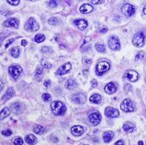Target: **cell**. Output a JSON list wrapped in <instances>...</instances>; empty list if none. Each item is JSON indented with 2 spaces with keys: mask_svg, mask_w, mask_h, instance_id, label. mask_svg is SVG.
<instances>
[{
  "mask_svg": "<svg viewBox=\"0 0 146 145\" xmlns=\"http://www.w3.org/2000/svg\"><path fill=\"white\" fill-rule=\"evenodd\" d=\"M10 108L12 109V111L15 114H19L22 111V105L21 103L16 102V103H13L11 106H10Z\"/></svg>",
  "mask_w": 146,
  "mask_h": 145,
  "instance_id": "obj_18",
  "label": "cell"
},
{
  "mask_svg": "<svg viewBox=\"0 0 146 145\" xmlns=\"http://www.w3.org/2000/svg\"><path fill=\"white\" fill-rule=\"evenodd\" d=\"M74 24H75V26L77 27L78 29H80V30L85 29L86 27H88V22H87V21L86 20H83V19L75 21Z\"/></svg>",
  "mask_w": 146,
  "mask_h": 145,
  "instance_id": "obj_15",
  "label": "cell"
},
{
  "mask_svg": "<svg viewBox=\"0 0 146 145\" xmlns=\"http://www.w3.org/2000/svg\"><path fill=\"white\" fill-rule=\"evenodd\" d=\"M120 108L122 109L124 112L130 113V112H133L135 110V106L131 100L126 99V100H125V101H123L122 103H121Z\"/></svg>",
  "mask_w": 146,
  "mask_h": 145,
  "instance_id": "obj_3",
  "label": "cell"
},
{
  "mask_svg": "<svg viewBox=\"0 0 146 145\" xmlns=\"http://www.w3.org/2000/svg\"><path fill=\"white\" fill-rule=\"evenodd\" d=\"M14 95H15V91H14V89L12 88H9L7 92L5 93V95L3 96V101H6V100L10 99Z\"/></svg>",
  "mask_w": 146,
  "mask_h": 145,
  "instance_id": "obj_21",
  "label": "cell"
},
{
  "mask_svg": "<svg viewBox=\"0 0 146 145\" xmlns=\"http://www.w3.org/2000/svg\"><path fill=\"white\" fill-rule=\"evenodd\" d=\"M108 45L109 47L113 50H119L120 48V40L116 36H111L109 38L108 40Z\"/></svg>",
  "mask_w": 146,
  "mask_h": 145,
  "instance_id": "obj_7",
  "label": "cell"
},
{
  "mask_svg": "<svg viewBox=\"0 0 146 145\" xmlns=\"http://www.w3.org/2000/svg\"><path fill=\"white\" fill-rule=\"evenodd\" d=\"M125 77H126L128 80L131 82H136L138 80V74L137 71H128L126 74H125Z\"/></svg>",
  "mask_w": 146,
  "mask_h": 145,
  "instance_id": "obj_12",
  "label": "cell"
},
{
  "mask_svg": "<svg viewBox=\"0 0 146 145\" xmlns=\"http://www.w3.org/2000/svg\"><path fill=\"white\" fill-rule=\"evenodd\" d=\"M102 1H101V0H93V1H91V3H93V4H99V3H102Z\"/></svg>",
  "mask_w": 146,
  "mask_h": 145,
  "instance_id": "obj_41",
  "label": "cell"
},
{
  "mask_svg": "<svg viewBox=\"0 0 146 145\" xmlns=\"http://www.w3.org/2000/svg\"><path fill=\"white\" fill-rule=\"evenodd\" d=\"M12 143L15 145H22L23 141H22V138H21V137H15V138L12 140Z\"/></svg>",
  "mask_w": 146,
  "mask_h": 145,
  "instance_id": "obj_30",
  "label": "cell"
},
{
  "mask_svg": "<svg viewBox=\"0 0 146 145\" xmlns=\"http://www.w3.org/2000/svg\"><path fill=\"white\" fill-rule=\"evenodd\" d=\"M83 145H86V144H83Z\"/></svg>",
  "mask_w": 146,
  "mask_h": 145,
  "instance_id": "obj_52",
  "label": "cell"
},
{
  "mask_svg": "<svg viewBox=\"0 0 146 145\" xmlns=\"http://www.w3.org/2000/svg\"><path fill=\"white\" fill-rule=\"evenodd\" d=\"M25 141H26V143L29 144H34L36 143V137L33 135H29L26 137Z\"/></svg>",
  "mask_w": 146,
  "mask_h": 145,
  "instance_id": "obj_25",
  "label": "cell"
},
{
  "mask_svg": "<svg viewBox=\"0 0 146 145\" xmlns=\"http://www.w3.org/2000/svg\"><path fill=\"white\" fill-rule=\"evenodd\" d=\"M100 32L101 33H107V27H102V29H100Z\"/></svg>",
  "mask_w": 146,
  "mask_h": 145,
  "instance_id": "obj_46",
  "label": "cell"
},
{
  "mask_svg": "<svg viewBox=\"0 0 146 145\" xmlns=\"http://www.w3.org/2000/svg\"><path fill=\"white\" fill-rule=\"evenodd\" d=\"M48 5L51 6V7H55L57 6V2L56 1H50L48 3Z\"/></svg>",
  "mask_w": 146,
  "mask_h": 145,
  "instance_id": "obj_39",
  "label": "cell"
},
{
  "mask_svg": "<svg viewBox=\"0 0 146 145\" xmlns=\"http://www.w3.org/2000/svg\"><path fill=\"white\" fill-rule=\"evenodd\" d=\"M122 13L126 16H131L134 15L135 13V8L133 5L130 4V3H126L122 7Z\"/></svg>",
  "mask_w": 146,
  "mask_h": 145,
  "instance_id": "obj_8",
  "label": "cell"
},
{
  "mask_svg": "<svg viewBox=\"0 0 146 145\" xmlns=\"http://www.w3.org/2000/svg\"><path fill=\"white\" fill-rule=\"evenodd\" d=\"M89 101L91 102H93V103H95V104H98V103H100L101 101H102V97H101L100 95L95 94L89 98Z\"/></svg>",
  "mask_w": 146,
  "mask_h": 145,
  "instance_id": "obj_23",
  "label": "cell"
},
{
  "mask_svg": "<svg viewBox=\"0 0 146 145\" xmlns=\"http://www.w3.org/2000/svg\"><path fill=\"white\" fill-rule=\"evenodd\" d=\"M42 73H43L42 68H41V67H38L36 71H35V77L38 79V80H40V78L41 77V75H42Z\"/></svg>",
  "mask_w": 146,
  "mask_h": 145,
  "instance_id": "obj_31",
  "label": "cell"
},
{
  "mask_svg": "<svg viewBox=\"0 0 146 145\" xmlns=\"http://www.w3.org/2000/svg\"><path fill=\"white\" fill-rule=\"evenodd\" d=\"M92 87L93 88H96L97 87V82L95 80H92Z\"/></svg>",
  "mask_w": 146,
  "mask_h": 145,
  "instance_id": "obj_44",
  "label": "cell"
},
{
  "mask_svg": "<svg viewBox=\"0 0 146 145\" xmlns=\"http://www.w3.org/2000/svg\"><path fill=\"white\" fill-rule=\"evenodd\" d=\"M39 24L34 18H29L25 24V29L30 31H36L39 29Z\"/></svg>",
  "mask_w": 146,
  "mask_h": 145,
  "instance_id": "obj_6",
  "label": "cell"
},
{
  "mask_svg": "<svg viewBox=\"0 0 146 145\" xmlns=\"http://www.w3.org/2000/svg\"><path fill=\"white\" fill-rule=\"evenodd\" d=\"M50 48L49 47H47V46H44L42 49H41V51L44 52V53H47V52H50Z\"/></svg>",
  "mask_w": 146,
  "mask_h": 145,
  "instance_id": "obj_43",
  "label": "cell"
},
{
  "mask_svg": "<svg viewBox=\"0 0 146 145\" xmlns=\"http://www.w3.org/2000/svg\"><path fill=\"white\" fill-rule=\"evenodd\" d=\"M145 81H146V77H145Z\"/></svg>",
  "mask_w": 146,
  "mask_h": 145,
  "instance_id": "obj_51",
  "label": "cell"
},
{
  "mask_svg": "<svg viewBox=\"0 0 146 145\" xmlns=\"http://www.w3.org/2000/svg\"><path fill=\"white\" fill-rule=\"evenodd\" d=\"M10 113V109L8 107L3 108L1 111V113H0V119H3L4 118H6L7 116H9Z\"/></svg>",
  "mask_w": 146,
  "mask_h": 145,
  "instance_id": "obj_26",
  "label": "cell"
},
{
  "mask_svg": "<svg viewBox=\"0 0 146 145\" xmlns=\"http://www.w3.org/2000/svg\"><path fill=\"white\" fill-rule=\"evenodd\" d=\"M48 22H49L50 24H52V25H56V24L58 23V19L55 18V17H53V18L49 19Z\"/></svg>",
  "mask_w": 146,
  "mask_h": 145,
  "instance_id": "obj_36",
  "label": "cell"
},
{
  "mask_svg": "<svg viewBox=\"0 0 146 145\" xmlns=\"http://www.w3.org/2000/svg\"><path fill=\"white\" fill-rule=\"evenodd\" d=\"M95 49L98 52H100V53H104L105 52V46H104V45H102V44H96Z\"/></svg>",
  "mask_w": 146,
  "mask_h": 145,
  "instance_id": "obj_32",
  "label": "cell"
},
{
  "mask_svg": "<svg viewBox=\"0 0 146 145\" xmlns=\"http://www.w3.org/2000/svg\"><path fill=\"white\" fill-rule=\"evenodd\" d=\"M22 69L21 68V66H19V65L10 66L9 68V73L14 79L18 78V77H20V75L22 74Z\"/></svg>",
  "mask_w": 146,
  "mask_h": 145,
  "instance_id": "obj_5",
  "label": "cell"
},
{
  "mask_svg": "<svg viewBox=\"0 0 146 145\" xmlns=\"http://www.w3.org/2000/svg\"><path fill=\"white\" fill-rule=\"evenodd\" d=\"M144 13L146 15V5L144 6Z\"/></svg>",
  "mask_w": 146,
  "mask_h": 145,
  "instance_id": "obj_49",
  "label": "cell"
},
{
  "mask_svg": "<svg viewBox=\"0 0 146 145\" xmlns=\"http://www.w3.org/2000/svg\"><path fill=\"white\" fill-rule=\"evenodd\" d=\"M144 52H139V53H138L137 56H136V60H142L144 59Z\"/></svg>",
  "mask_w": 146,
  "mask_h": 145,
  "instance_id": "obj_34",
  "label": "cell"
},
{
  "mask_svg": "<svg viewBox=\"0 0 146 145\" xmlns=\"http://www.w3.org/2000/svg\"><path fill=\"white\" fill-rule=\"evenodd\" d=\"M72 101H73V102L76 103V104H83V103H85V101H86V96L84 94L78 93V94L73 95Z\"/></svg>",
  "mask_w": 146,
  "mask_h": 145,
  "instance_id": "obj_10",
  "label": "cell"
},
{
  "mask_svg": "<svg viewBox=\"0 0 146 145\" xmlns=\"http://www.w3.org/2000/svg\"><path fill=\"white\" fill-rule=\"evenodd\" d=\"M71 133L73 134L74 136H81L82 134L83 133V130H84V129H83V126H80V125H75L71 127Z\"/></svg>",
  "mask_w": 146,
  "mask_h": 145,
  "instance_id": "obj_16",
  "label": "cell"
},
{
  "mask_svg": "<svg viewBox=\"0 0 146 145\" xmlns=\"http://www.w3.org/2000/svg\"><path fill=\"white\" fill-rule=\"evenodd\" d=\"M117 90V86L115 82H110V83L107 84L105 87V91L107 94H113Z\"/></svg>",
  "mask_w": 146,
  "mask_h": 145,
  "instance_id": "obj_17",
  "label": "cell"
},
{
  "mask_svg": "<svg viewBox=\"0 0 146 145\" xmlns=\"http://www.w3.org/2000/svg\"><path fill=\"white\" fill-rule=\"evenodd\" d=\"M105 113L107 117H109V118H116V117L119 116V111H118L117 109L113 108V107H108L106 108V111H105Z\"/></svg>",
  "mask_w": 146,
  "mask_h": 145,
  "instance_id": "obj_13",
  "label": "cell"
},
{
  "mask_svg": "<svg viewBox=\"0 0 146 145\" xmlns=\"http://www.w3.org/2000/svg\"><path fill=\"white\" fill-rule=\"evenodd\" d=\"M22 46H26V45H27V41L25 40H22Z\"/></svg>",
  "mask_w": 146,
  "mask_h": 145,
  "instance_id": "obj_47",
  "label": "cell"
},
{
  "mask_svg": "<svg viewBox=\"0 0 146 145\" xmlns=\"http://www.w3.org/2000/svg\"><path fill=\"white\" fill-rule=\"evenodd\" d=\"M34 40H35V42L37 43H40L45 40V36L43 34H37V35H35V37H34Z\"/></svg>",
  "mask_w": 146,
  "mask_h": 145,
  "instance_id": "obj_29",
  "label": "cell"
},
{
  "mask_svg": "<svg viewBox=\"0 0 146 145\" xmlns=\"http://www.w3.org/2000/svg\"><path fill=\"white\" fill-rule=\"evenodd\" d=\"M20 54V49L18 47H14L11 50V55L14 58H18Z\"/></svg>",
  "mask_w": 146,
  "mask_h": 145,
  "instance_id": "obj_28",
  "label": "cell"
},
{
  "mask_svg": "<svg viewBox=\"0 0 146 145\" xmlns=\"http://www.w3.org/2000/svg\"><path fill=\"white\" fill-rule=\"evenodd\" d=\"M145 33H144L143 31L138 32L136 34L133 39V43L134 46H136L138 47H141L144 45V40H145Z\"/></svg>",
  "mask_w": 146,
  "mask_h": 145,
  "instance_id": "obj_2",
  "label": "cell"
},
{
  "mask_svg": "<svg viewBox=\"0 0 146 145\" xmlns=\"http://www.w3.org/2000/svg\"><path fill=\"white\" fill-rule=\"evenodd\" d=\"M138 145H144V143H143V142H142V141H140V142L138 143Z\"/></svg>",
  "mask_w": 146,
  "mask_h": 145,
  "instance_id": "obj_50",
  "label": "cell"
},
{
  "mask_svg": "<svg viewBox=\"0 0 146 145\" xmlns=\"http://www.w3.org/2000/svg\"><path fill=\"white\" fill-rule=\"evenodd\" d=\"M65 87L68 89H73L76 87V83L74 80H72V79H70V80H68L66 82V84H65Z\"/></svg>",
  "mask_w": 146,
  "mask_h": 145,
  "instance_id": "obj_24",
  "label": "cell"
},
{
  "mask_svg": "<svg viewBox=\"0 0 146 145\" xmlns=\"http://www.w3.org/2000/svg\"><path fill=\"white\" fill-rule=\"evenodd\" d=\"M71 68V64L70 63H65L64 65H62L61 67L58 68V70L57 71V75L62 76V75L66 74L70 71Z\"/></svg>",
  "mask_w": 146,
  "mask_h": 145,
  "instance_id": "obj_11",
  "label": "cell"
},
{
  "mask_svg": "<svg viewBox=\"0 0 146 145\" xmlns=\"http://www.w3.org/2000/svg\"><path fill=\"white\" fill-rule=\"evenodd\" d=\"M114 145H125V143L122 140H120V141H118V142H116Z\"/></svg>",
  "mask_w": 146,
  "mask_h": 145,
  "instance_id": "obj_45",
  "label": "cell"
},
{
  "mask_svg": "<svg viewBox=\"0 0 146 145\" xmlns=\"http://www.w3.org/2000/svg\"><path fill=\"white\" fill-rule=\"evenodd\" d=\"M113 133L112 132H107L103 135V140L106 143H109L113 139Z\"/></svg>",
  "mask_w": 146,
  "mask_h": 145,
  "instance_id": "obj_22",
  "label": "cell"
},
{
  "mask_svg": "<svg viewBox=\"0 0 146 145\" xmlns=\"http://www.w3.org/2000/svg\"><path fill=\"white\" fill-rule=\"evenodd\" d=\"M51 107L55 115H63L66 111V107H65L64 103L58 101L52 103Z\"/></svg>",
  "mask_w": 146,
  "mask_h": 145,
  "instance_id": "obj_1",
  "label": "cell"
},
{
  "mask_svg": "<svg viewBox=\"0 0 146 145\" xmlns=\"http://www.w3.org/2000/svg\"><path fill=\"white\" fill-rule=\"evenodd\" d=\"M89 121L93 125H99L101 122V119H102V117L99 113H92L91 114H89Z\"/></svg>",
  "mask_w": 146,
  "mask_h": 145,
  "instance_id": "obj_9",
  "label": "cell"
},
{
  "mask_svg": "<svg viewBox=\"0 0 146 145\" xmlns=\"http://www.w3.org/2000/svg\"><path fill=\"white\" fill-rule=\"evenodd\" d=\"M34 132H35L36 134H39V135H40V134H43L45 132V128L43 126L37 125L34 126Z\"/></svg>",
  "mask_w": 146,
  "mask_h": 145,
  "instance_id": "obj_27",
  "label": "cell"
},
{
  "mask_svg": "<svg viewBox=\"0 0 146 145\" xmlns=\"http://www.w3.org/2000/svg\"><path fill=\"white\" fill-rule=\"evenodd\" d=\"M90 40V37H86L85 38V41H84V43H87L88 41H89Z\"/></svg>",
  "mask_w": 146,
  "mask_h": 145,
  "instance_id": "obj_48",
  "label": "cell"
},
{
  "mask_svg": "<svg viewBox=\"0 0 146 145\" xmlns=\"http://www.w3.org/2000/svg\"><path fill=\"white\" fill-rule=\"evenodd\" d=\"M110 69V64L107 61H102L96 65V73L98 76L102 75Z\"/></svg>",
  "mask_w": 146,
  "mask_h": 145,
  "instance_id": "obj_4",
  "label": "cell"
},
{
  "mask_svg": "<svg viewBox=\"0 0 146 145\" xmlns=\"http://www.w3.org/2000/svg\"><path fill=\"white\" fill-rule=\"evenodd\" d=\"M41 64H42V65L47 69H50L52 67V64L49 63L48 61H47L46 59H42V61H41Z\"/></svg>",
  "mask_w": 146,
  "mask_h": 145,
  "instance_id": "obj_33",
  "label": "cell"
},
{
  "mask_svg": "<svg viewBox=\"0 0 146 145\" xmlns=\"http://www.w3.org/2000/svg\"><path fill=\"white\" fill-rule=\"evenodd\" d=\"M44 85L46 86L47 88V87L49 88L50 86H51V81H49V80H48V81H46V82H44Z\"/></svg>",
  "mask_w": 146,
  "mask_h": 145,
  "instance_id": "obj_42",
  "label": "cell"
},
{
  "mask_svg": "<svg viewBox=\"0 0 146 145\" xmlns=\"http://www.w3.org/2000/svg\"><path fill=\"white\" fill-rule=\"evenodd\" d=\"M42 99L44 100L45 101H51V95L49 94H43L42 95Z\"/></svg>",
  "mask_w": 146,
  "mask_h": 145,
  "instance_id": "obj_35",
  "label": "cell"
},
{
  "mask_svg": "<svg viewBox=\"0 0 146 145\" xmlns=\"http://www.w3.org/2000/svg\"><path fill=\"white\" fill-rule=\"evenodd\" d=\"M123 129L125 132H133L135 130V129H136V127H135V125H133L131 123L126 122V124H124Z\"/></svg>",
  "mask_w": 146,
  "mask_h": 145,
  "instance_id": "obj_20",
  "label": "cell"
},
{
  "mask_svg": "<svg viewBox=\"0 0 146 145\" xmlns=\"http://www.w3.org/2000/svg\"><path fill=\"white\" fill-rule=\"evenodd\" d=\"M8 3H10V4H12V5H17V4H19L20 1H19V0H16V1H12V0H9Z\"/></svg>",
  "mask_w": 146,
  "mask_h": 145,
  "instance_id": "obj_38",
  "label": "cell"
},
{
  "mask_svg": "<svg viewBox=\"0 0 146 145\" xmlns=\"http://www.w3.org/2000/svg\"><path fill=\"white\" fill-rule=\"evenodd\" d=\"M93 10V7L91 5H89V3H85V4H83L81 6V8H80V11L83 14H88L89 12H91Z\"/></svg>",
  "mask_w": 146,
  "mask_h": 145,
  "instance_id": "obj_19",
  "label": "cell"
},
{
  "mask_svg": "<svg viewBox=\"0 0 146 145\" xmlns=\"http://www.w3.org/2000/svg\"><path fill=\"white\" fill-rule=\"evenodd\" d=\"M3 25H4L5 27H16V29H17V27H19V22H18V21L15 18H10L7 21H5L4 23H3Z\"/></svg>",
  "mask_w": 146,
  "mask_h": 145,
  "instance_id": "obj_14",
  "label": "cell"
},
{
  "mask_svg": "<svg viewBox=\"0 0 146 145\" xmlns=\"http://www.w3.org/2000/svg\"><path fill=\"white\" fill-rule=\"evenodd\" d=\"M14 40H14V39H10V40H7V43H6V45H5V47H6V48L8 47V46H10V44H11V43L13 42Z\"/></svg>",
  "mask_w": 146,
  "mask_h": 145,
  "instance_id": "obj_40",
  "label": "cell"
},
{
  "mask_svg": "<svg viewBox=\"0 0 146 145\" xmlns=\"http://www.w3.org/2000/svg\"><path fill=\"white\" fill-rule=\"evenodd\" d=\"M2 134L3 136H7V137H9L12 134V132L10 130H3L2 132Z\"/></svg>",
  "mask_w": 146,
  "mask_h": 145,
  "instance_id": "obj_37",
  "label": "cell"
}]
</instances>
